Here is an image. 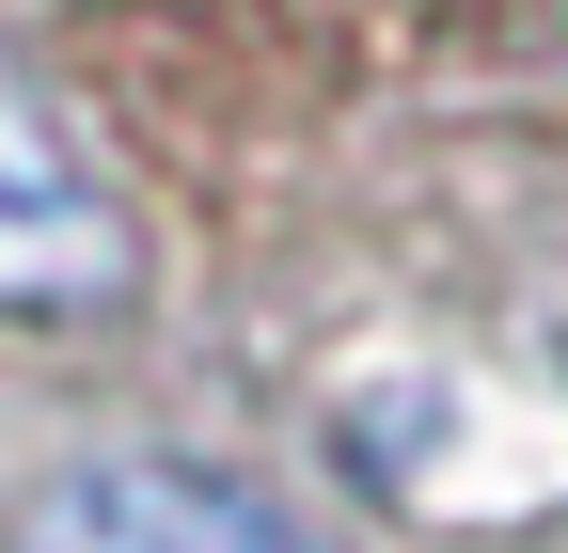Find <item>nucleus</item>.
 <instances>
[{"instance_id":"nucleus-1","label":"nucleus","mask_w":568,"mask_h":553,"mask_svg":"<svg viewBox=\"0 0 568 553\" xmlns=\"http://www.w3.org/2000/svg\"><path fill=\"white\" fill-rule=\"evenodd\" d=\"M17 553H332V537L284 522L268 491H222V474L95 459V474H48V506L17 522Z\"/></svg>"},{"instance_id":"nucleus-2","label":"nucleus","mask_w":568,"mask_h":553,"mask_svg":"<svg viewBox=\"0 0 568 553\" xmlns=\"http://www.w3.org/2000/svg\"><path fill=\"white\" fill-rule=\"evenodd\" d=\"M126 285V238L111 205L48 159V127L0 95V301H111Z\"/></svg>"}]
</instances>
